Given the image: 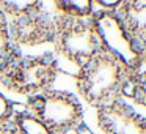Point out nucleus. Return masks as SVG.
Instances as JSON below:
<instances>
[{"mask_svg": "<svg viewBox=\"0 0 146 134\" xmlns=\"http://www.w3.org/2000/svg\"><path fill=\"white\" fill-rule=\"evenodd\" d=\"M13 121L16 125L19 134H57L42 120H39L36 115L27 112V109L16 112L13 115Z\"/></svg>", "mask_w": 146, "mask_h": 134, "instance_id": "6e6552de", "label": "nucleus"}, {"mask_svg": "<svg viewBox=\"0 0 146 134\" xmlns=\"http://www.w3.org/2000/svg\"><path fill=\"white\" fill-rule=\"evenodd\" d=\"M72 131H74V134H94V131H93L86 123H83V121H80L79 125H76V126L72 128Z\"/></svg>", "mask_w": 146, "mask_h": 134, "instance_id": "dca6fc26", "label": "nucleus"}, {"mask_svg": "<svg viewBox=\"0 0 146 134\" xmlns=\"http://www.w3.org/2000/svg\"><path fill=\"white\" fill-rule=\"evenodd\" d=\"M41 0H0V11L7 16H21L39 10Z\"/></svg>", "mask_w": 146, "mask_h": 134, "instance_id": "9d476101", "label": "nucleus"}, {"mask_svg": "<svg viewBox=\"0 0 146 134\" xmlns=\"http://www.w3.org/2000/svg\"><path fill=\"white\" fill-rule=\"evenodd\" d=\"M14 115V111H13V103L0 92V123L3 121H8L11 120Z\"/></svg>", "mask_w": 146, "mask_h": 134, "instance_id": "ddd939ff", "label": "nucleus"}, {"mask_svg": "<svg viewBox=\"0 0 146 134\" xmlns=\"http://www.w3.org/2000/svg\"><path fill=\"white\" fill-rule=\"evenodd\" d=\"M133 71H135L137 77H138V88H140L137 106H141V107L146 109V54L141 57L138 66H137Z\"/></svg>", "mask_w": 146, "mask_h": 134, "instance_id": "f8f14e48", "label": "nucleus"}, {"mask_svg": "<svg viewBox=\"0 0 146 134\" xmlns=\"http://www.w3.org/2000/svg\"><path fill=\"white\" fill-rule=\"evenodd\" d=\"M126 71L115 57L101 51L82 66L76 80L77 88L91 106L108 107L118 101V88Z\"/></svg>", "mask_w": 146, "mask_h": 134, "instance_id": "f257e3e1", "label": "nucleus"}, {"mask_svg": "<svg viewBox=\"0 0 146 134\" xmlns=\"http://www.w3.org/2000/svg\"><path fill=\"white\" fill-rule=\"evenodd\" d=\"M55 68L52 58L46 57H33L21 62L13 70L11 79L13 87L19 93L32 96L36 93H41L49 90L52 85V80L55 77Z\"/></svg>", "mask_w": 146, "mask_h": 134, "instance_id": "39448f33", "label": "nucleus"}, {"mask_svg": "<svg viewBox=\"0 0 146 134\" xmlns=\"http://www.w3.org/2000/svg\"><path fill=\"white\" fill-rule=\"evenodd\" d=\"M54 5L66 17H91L94 13L93 0H54Z\"/></svg>", "mask_w": 146, "mask_h": 134, "instance_id": "1a4fd4ad", "label": "nucleus"}, {"mask_svg": "<svg viewBox=\"0 0 146 134\" xmlns=\"http://www.w3.org/2000/svg\"><path fill=\"white\" fill-rule=\"evenodd\" d=\"M91 22L98 35L101 51L115 57L127 70H135L143 54L130 38L118 13L98 10L93 13Z\"/></svg>", "mask_w": 146, "mask_h": 134, "instance_id": "7ed1b4c3", "label": "nucleus"}, {"mask_svg": "<svg viewBox=\"0 0 146 134\" xmlns=\"http://www.w3.org/2000/svg\"><path fill=\"white\" fill-rule=\"evenodd\" d=\"M126 0H93V5L99 7L102 11H111V13H118L119 8L124 5Z\"/></svg>", "mask_w": 146, "mask_h": 134, "instance_id": "4468645a", "label": "nucleus"}, {"mask_svg": "<svg viewBox=\"0 0 146 134\" xmlns=\"http://www.w3.org/2000/svg\"><path fill=\"white\" fill-rule=\"evenodd\" d=\"M10 30H8V24H7V16L0 11V62H7L8 55H10Z\"/></svg>", "mask_w": 146, "mask_h": 134, "instance_id": "9b49d317", "label": "nucleus"}, {"mask_svg": "<svg viewBox=\"0 0 146 134\" xmlns=\"http://www.w3.org/2000/svg\"><path fill=\"white\" fill-rule=\"evenodd\" d=\"M98 121L105 134H146V115L119 99L99 109Z\"/></svg>", "mask_w": 146, "mask_h": 134, "instance_id": "423d86ee", "label": "nucleus"}, {"mask_svg": "<svg viewBox=\"0 0 146 134\" xmlns=\"http://www.w3.org/2000/svg\"><path fill=\"white\" fill-rule=\"evenodd\" d=\"M54 38L58 52L82 66L101 52L91 17L61 16L55 25Z\"/></svg>", "mask_w": 146, "mask_h": 134, "instance_id": "20e7f679", "label": "nucleus"}, {"mask_svg": "<svg viewBox=\"0 0 146 134\" xmlns=\"http://www.w3.org/2000/svg\"><path fill=\"white\" fill-rule=\"evenodd\" d=\"M118 16L135 46L143 55L146 54V0H126Z\"/></svg>", "mask_w": 146, "mask_h": 134, "instance_id": "0eeeda50", "label": "nucleus"}, {"mask_svg": "<svg viewBox=\"0 0 146 134\" xmlns=\"http://www.w3.org/2000/svg\"><path fill=\"white\" fill-rule=\"evenodd\" d=\"M0 134H19L17 131L16 125H14L13 118L8 121H3V123H0Z\"/></svg>", "mask_w": 146, "mask_h": 134, "instance_id": "2eb2a0df", "label": "nucleus"}, {"mask_svg": "<svg viewBox=\"0 0 146 134\" xmlns=\"http://www.w3.org/2000/svg\"><path fill=\"white\" fill-rule=\"evenodd\" d=\"M25 109L27 112L42 120L57 134L72 129L83 118V111L79 99L68 92L46 90L32 95L29 96Z\"/></svg>", "mask_w": 146, "mask_h": 134, "instance_id": "f03ea898", "label": "nucleus"}]
</instances>
